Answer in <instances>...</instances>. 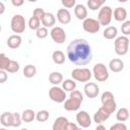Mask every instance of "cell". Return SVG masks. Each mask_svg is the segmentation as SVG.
Here are the masks:
<instances>
[{
    "label": "cell",
    "mask_w": 130,
    "mask_h": 130,
    "mask_svg": "<svg viewBox=\"0 0 130 130\" xmlns=\"http://www.w3.org/2000/svg\"><path fill=\"white\" fill-rule=\"evenodd\" d=\"M66 54L69 61L77 66H84L92 59L91 47L84 39H75L67 46Z\"/></svg>",
    "instance_id": "1"
},
{
    "label": "cell",
    "mask_w": 130,
    "mask_h": 130,
    "mask_svg": "<svg viewBox=\"0 0 130 130\" xmlns=\"http://www.w3.org/2000/svg\"><path fill=\"white\" fill-rule=\"evenodd\" d=\"M83 102V95L79 90H73L70 92L69 98L64 102V109L66 111L72 112V111H77L80 108L81 103Z\"/></svg>",
    "instance_id": "2"
},
{
    "label": "cell",
    "mask_w": 130,
    "mask_h": 130,
    "mask_svg": "<svg viewBox=\"0 0 130 130\" xmlns=\"http://www.w3.org/2000/svg\"><path fill=\"white\" fill-rule=\"evenodd\" d=\"M129 45H130V41H129L128 37H125V36L117 37L115 42H114L115 53L119 56L126 55L129 51Z\"/></svg>",
    "instance_id": "3"
},
{
    "label": "cell",
    "mask_w": 130,
    "mask_h": 130,
    "mask_svg": "<svg viewBox=\"0 0 130 130\" xmlns=\"http://www.w3.org/2000/svg\"><path fill=\"white\" fill-rule=\"evenodd\" d=\"M10 27L15 35H20L24 32L25 27H26V21L23 15L21 14H15L12 16L10 20Z\"/></svg>",
    "instance_id": "4"
},
{
    "label": "cell",
    "mask_w": 130,
    "mask_h": 130,
    "mask_svg": "<svg viewBox=\"0 0 130 130\" xmlns=\"http://www.w3.org/2000/svg\"><path fill=\"white\" fill-rule=\"evenodd\" d=\"M91 76H92L91 71L85 67H78L71 71V77L76 81L89 82Z\"/></svg>",
    "instance_id": "5"
},
{
    "label": "cell",
    "mask_w": 130,
    "mask_h": 130,
    "mask_svg": "<svg viewBox=\"0 0 130 130\" xmlns=\"http://www.w3.org/2000/svg\"><path fill=\"white\" fill-rule=\"evenodd\" d=\"M112 18H113V9L108 5H104L100 9L98 14V20L100 24L104 26H107V25L109 26V24L112 21Z\"/></svg>",
    "instance_id": "6"
},
{
    "label": "cell",
    "mask_w": 130,
    "mask_h": 130,
    "mask_svg": "<svg viewBox=\"0 0 130 130\" xmlns=\"http://www.w3.org/2000/svg\"><path fill=\"white\" fill-rule=\"evenodd\" d=\"M92 74L95 80L104 82L109 78V70L104 63H96L92 68Z\"/></svg>",
    "instance_id": "7"
},
{
    "label": "cell",
    "mask_w": 130,
    "mask_h": 130,
    "mask_svg": "<svg viewBox=\"0 0 130 130\" xmlns=\"http://www.w3.org/2000/svg\"><path fill=\"white\" fill-rule=\"evenodd\" d=\"M49 98L51 99V101L55 103L58 104L64 103L66 101V91L62 87H59L58 85H53L49 89Z\"/></svg>",
    "instance_id": "8"
},
{
    "label": "cell",
    "mask_w": 130,
    "mask_h": 130,
    "mask_svg": "<svg viewBox=\"0 0 130 130\" xmlns=\"http://www.w3.org/2000/svg\"><path fill=\"white\" fill-rule=\"evenodd\" d=\"M101 26L102 25L100 24L99 20L98 19H94V18H91V17H87L82 22L83 29L86 32H89V34H96L100 30Z\"/></svg>",
    "instance_id": "9"
},
{
    "label": "cell",
    "mask_w": 130,
    "mask_h": 130,
    "mask_svg": "<svg viewBox=\"0 0 130 130\" xmlns=\"http://www.w3.org/2000/svg\"><path fill=\"white\" fill-rule=\"evenodd\" d=\"M50 35L56 44H63L66 41V32L61 26H54L51 29Z\"/></svg>",
    "instance_id": "10"
},
{
    "label": "cell",
    "mask_w": 130,
    "mask_h": 130,
    "mask_svg": "<svg viewBox=\"0 0 130 130\" xmlns=\"http://www.w3.org/2000/svg\"><path fill=\"white\" fill-rule=\"evenodd\" d=\"M76 122L81 128H88L91 125V118L86 111H79L76 114Z\"/></svg>",
    "instance_id": "11"
},
{
    "label": "cell",
    "mask_w": 130,
    "mask_h": 130,
    "mask_svg": "<svg viewBox=\"0 0 130 130\" xmlns=\"http://www.w3.org/2000/svg\"><path fill=\"white\" fill-rule=\"evenodd\" d=\"M83 90L87 98L94 99L98 96V94L100 92V87L98 86V84L95 82H86L83 87Z\"/></svg>",
    "instance_id": "12"
},
{
    "label": "cell",
    "mask_w": 130,
    "mask_h": 130,
    "mask_svg": "<svg viewBox=\"0 0 130 130\" xmlns=\"http://www.w3.org/2000/svg\"><path fill=\"white\" fill-rule=\"evenodd\" d=\"M111 114L106 110L104 109L103 107H101L93 115V122H95L98 125L99 124H102L103 122H105L106 120H108L110 118Z\"/></svg>",
    "instance_id": "13"
},
{
    "label": "cell",
    "mask_w": 130,
    "mask_h": 130,
    "mask_svg": "<svg viewBox=\"0 0 130 130\" xmlns=\"http://www.w3.org/2000/svg\"><path fill=\"white\" fill-rule=\"evenodd\" d=\"M57 19L62 24H68L71 21V13L66 8H60L57 11Z\"/></svg>",
    "instance_id": "14"
},
{
    "label": "cell",
    "mask_w": 130,
    "mask_h": 130,
    "mask_svg": "<svg viewBox=\"0 0 130 130\" xmlns=\"http://www.w3.org/2000/svg\"><path fill=\"white\" fill-rule=\"evenodd\" d=\"M109 69L114 73L121 72L124 69V62L119 58H114L109 63Z\"/></svg>",
    "instance_id": "15"
},
{
    "label": "cell",
    "mask_w": 130,
    "mask_h": 130,
    "mask_svg": "<svg viewBox=\"0 0 130 130\" xmlns=\"http://www.w3.org/2000/svg\"><path fill=\"white\" fill-rule=\"evenodd\" d=\"M74 15L79 20H84L87 18V9L83 4H76L74 7Z\"/></svg>",
    "instance_id": "16"
},
{
    "label": "cell",
    "mask_w": 130,
    "mask_h": 130,
    "mask_svg": "<svg viewBox=\"0 0 130 130\" xmlns=\"http://www.w3.org/2000/svg\"><path fill=\"white\" fill-rule=\"evenodd\" d=\"M55 23H56V17H55V15L53 13H51V12H46L45 15H44V17H43V19H42L43 26H45L47 28H49V27H52L53 28L54 25H55Z\"/></svg>",
    "instance_id": "17"
},
{
    "label": "cell",
    "mask_w": 130,
    "mask_h": 130,
    "mask_svg": "<svg viewBox=\"0 0 130 130\" xmlns=\"http://www.w3.org/2000/svg\"><path fill=\"white\" fill-rule=\"evenodd\" d=\"M21 41H22V39L19 35H11L10 37H8L6 44L10 49H17L20 47Z\"/></svg>",
    "instance_id": "18"
},
{
    "label": "cell",
    "mask_w": 130,
    "mask_h": 130,
    "mask_svg": "<svg viewBox=\"0 0 130 130\" xmlns=\"http://www.w3.org/2000/svg\"><path fill=\"white\" fill-rule=\"evenodd\" d=\"M68 123H69V121L66 117L60 116V117L55 119L53 126H52V129L53 130H65V127Z\"/></svg>",
    "instance_id": "19"
},
{
    "label": "cell",
    "mask_w": 130,
    "mask_h": 130,
    "mask_svg": "<svg viewBox=\"0 0 130 130\" xmlns=\"http://www.w3.org/2000/svg\"><path fill=\"white\" fill-rule=\"evenodd\" d=\"M113 16L114 19L117 21H126L127 18V10L124 7H117L113 11Z\"/></svg>",
    "instance_id": "20"
},
{
    "label": "cell",
    "mask_w": 130,
    "mask_h": 130,
    "mask_svg": "<svg viewBox=\"0 0 130 130\" xmlns=\"http://www.w3.org/2000/svg\"><path fill=\"white\" fill-rule=\"evenodd\" d=\"M117 35H118V29L116 26H113V25L107 26L103 31V36L107 40H113L117 38Z\"/></svg>",
    "instance_id": "21"
},
{
    "label": "cell",
    "mask_w": 130,
    "mask_h": 130,
    "mask_svg": "<svg viewBox=\"0 0 130 130\" xmlns=\"http://www.w3.org/2000/svg\"><path fill=\"white\" fill-rule=\"evenodd\" d=\"M63 80V74L61 72L58 71H54L52 73H50L49 75V82L52 83L53 85H58L60 83H62Z\"/></svg>",
    "instance_id": "22"
},
{
    "label": "cell",
    "mask_w": 130,
    "mask_h": 130,
    "mask_svg": "<svg viewBox=\"0 0 130 130\" xmlns=\"http://www.w3.org/2000/svg\"><path fill=\"white\" fill-rule=\"evenodd\" d=\"M52 60L55 64L62 65L65 62V54L60 50H56L52 54Z\"/></svg>",
    "instance_id": "23"
},
{
    "label": "cell",
    "mask_w": 130,
    "mask_h": 130,
    "mask_svg": "<svg viewBox=\"0 0 130 130\" xmlns=\"http://www.w3.org/2000/svg\"><path fill=\"white\" fill-rule=\"evenodd\" d=\"M36 115H37V113H35L34 110L26 109V110H24V111L22 112V114H21V119H22V121L25 122V123H30V122H32V121L36 119Z\"/></svg>",
    "instance_id": "24"
},
{
    "label": "cell",
    "mask_w": 130,
    "mask_h": 130,
    "mask_svg": "<svg viewBox=\"0 0 130 130\" xmlns=\"http://www.w3.org/2000/svg\"><path fill=\"white\" fill-rule=\"evenodd\" d=\"M0 122L4 127H12V113L10 112L2 113Z\"/></svg>",
    "instance_id": "25"
},
{
    "label": "cell",
    "mask_w": 130,
    "mask_h": 130,
    "mask_svg": "<svg viewBox=\"0 0 130 130\" xmlns=\"http://www.w3.org/2000/svg\"><path fill=\"white\" fill-rule=\"evenodd\" d=\"M22 73H23V76L26 77V78H31L36 75L37 73V67L35 65H31V64H27L24 66L23 70H22Z\"/></svg>",
    "instance_id": "26"
},
{
    "label": "cell",
    "mask_w": 130,
    "mask_h": 130,
    "mask_svg": "<svg viewBox=\"0 0 130 130\" xmlns=\"http://www.w3.org/2000/svg\"><path fill=\"white\" fill-rule=\"evenodd\" d=\"M129 110L126 109V108H120L118 111H117V114H116V118L119 122H125L129 119Z\"/></svg>",
    "instance_id": "27"
},
{
    "label": "cell",
    "mask_w": 130,
    "mask_h": 130,
    "mask_svg": "<svg viewBox=\"0 0 130 130\" xmlns=\"http://www.w3.org/2000/svg\"><path fill=\"white\" fill-rule=\"evenodd\" d=\"M86 4H87V7H88L90 10L94 11V10L101 9V8L104 6L105 1H104V0H88Z\"/></svg>",
    "instance_id": "28"
},
{
    "label": "cell",
    "mask_w": 130,
    "mask_h": 130,
    "mask_svg": "<svg viewBox=\"0 0 130 130\" xmlns=\"http://www.w3.org/2000/svg\"><path fill=\"white\" fill-rule=\"evenodd\" d=\"M62 88L65 91H73L76 88V82L74 81V79H65L62 82Z\"/></svg>",
    "instance_id": "29"
},
{
    "label": "cell",
    "mask_w": 130,
    "mask_h": 130,
    "mask_svg": "<svg viewBox=\"0 0 130 130\" xmlns=\"http://www.w3.org/2000/svg\"><path fill=\"white\" fill-rule=\"evenodd\" d=\"M102 107L104 109H106L110 114H113L116 111V109H117V104H116L115 99H113V100H110V101H107V102L103 103Z\"/></svg>",
    "instance_id": "30"
},
{
    "label": "cell",
    "mask_w": 130,
    "mask_h": 130,
    "mask_svg": "<svg viewBox=\"0 0 130 130\" xmlns=\"http://www.w3.org/2000/svg\"><path fill=\"white\" fill-rule=\"evenodd\" d=\"M41 23L42 21L40 19H38L37 17L35 16H31L29 19H28V27L31 29V30H38L40 27H41Z\"/></svg>",
    "instance_id": "31"
},
{
    "label": "cell",
    "mask_w": 130,
    "mask_h": 130,
    "mask_svg": "<svg viewBox=\"0 0 130 130\" xmlns=\"http://www.w3.org/2000/svg\"><path fill=\"white\" fill-rule=\"evenodd\" d=\"M50 117V114L47 110H41L36 115V120L38 122H46Z\"/></svg>",
    "instance_id": "32"
},
{
    "label": "cell",
    "mask_w": 130,
    "mask_h": 130,
    "mask_svg": "<svg viewBox=\"0 0 130 130\" xmlns=\"http://www.w3.org/2000/svg\"><path fill=\"white\" fill-rule=\"evenodd\" d=\"M10 61H11V59L6 57V55L4 53H1L0 54V70H6Z\"/></svg>",
    "instance_id": "33"
},
{
    "label": "cell",
    "mask_w": 130,
    "mask_h": 130,
    "mask_svg": "<svg viewBox=\"0 0 130 130\" xmlns=\"http://www.w3.org/2000/svg\"><path fill=\"white\" fill-rule=\"evenodd\" d=\"M19 68H20L19 63L17 61H15V60H11L9 65H8V67H7V69L5 71H7L9 73H16L19 70Z\"/></svg>",
    "instance_id": "34"
},
{
    "label": "cell",
    "mask_w": 130,
    "mask_h": 130,
    "mask_svg": "<svg viewBox=\"0 0 130 130\" xmlns=\"http://www.w3.org/2000/svg\"><path fill=\"white\" fill-rule=\"evenodd\" d=\"M22 123L21 115H19L17 112L12 113V127H19Z\"/></svg>",
    "instance_id": "35"
},
{
    "label": "cell",
    "mask_w": 130,
    "mask_h": 130,
    "mask_svg": "<svg viewBox=\"0 0 130 130\" xmlns=\"http://www.w3.org/2000/svg\"><path fill=\"white\" fill-rule=\"evenodd\" d=\"M48 35H49V30L45 26H41L38 30H36V36L38 39H45L48 37Z\"/></svg>",
    "instance_id": "36"
},
{
    "label": "cell",
    "mask_w": 130,
    "mask_h": 130,
    "mask_svg": "<svg viewBox=\"0 0 130 130\" xmlns=\"http://www.w3.org/2000/svg\"><path fill=\"white\" fill-rule=\"evenodd\" d=\"M121 31L125 37L130 36V20H126L121 24Z\"/></svg>",
    "instance_id": "37"
},
{
    "label": "cell",
    "mask_w": 130,
    "mask_h": 130,
    "mask_svg": "<svg viewBox=\"0 0 130 130\" xmlns=\"http://www.w3.org/2000/svg\"><path fill=\"white\" fill-rule=\"evenodd\" d=\"M45 13H46V11H45L43 8H35L34 11H32V16L37 17L38 19H40V20L42 21V19H43Z\"/></svg>",
    "instance_id": "38"
},
{
    "label": "cell",
    "mask_w": 130,
    "mask_h": 130,
    "mask_svg": "<svg viewBox=\"0 0 130 130\" xmlns=\"http://www.w3.org/2000/svg\"><path fill=\"white\" fill-rule=\"evenodd\" d=\"M113 99H115V98H114V94H113V92H111V91H109V90L104 91V92H103V94H102V96H101L102 104H103V103H105V102H107V101L113 100Z\"/></svg>",
    "instance_id": "39"
},
{
    "label": "cell",
    "mask_w": 130,
    "mask_h": 130,
    "mask_svg": "<svg viewBox=\"0 0 130 130\" xmlns=\"http://www.w3.org/2000/svg\"><path fill=\"white\" fill-rule=\"evenodd\" d=\"M110 130H127V126L123 122H118V123H115L114 125H112Z\"/></svg>",
    "instance_id": "40"
},
{
    "label": "cell",
    "mask_w": 130,
    "mask_h": 130,
    "mask_svg": "<svg viewBox=\"0 0 130 130\" xmlns=\"http://www.w3.org/2000/svg\"><path fill=\"white\" fill-rule=\"evenodd\" d=\"M61 4L64 6V8H72L76 6V1L75 0H62Z\"/></svg>",
    "instance_id": "41"
},
{
    "label": "cell",
    "mask_w": 130,
    "mask_h": 130,
    "mask_svg": "<svg viewBox=\"0 0 130 130\" xmlns=\"http://www.w3.org/2000/svg\"><path fill=\"white\" fill-rule=\"evenodd\" d=\"M7 71L5 70H0V83H4L7 80Z\"/></svg>",
    "instance_id": "42"
},
{
    "label": "cell",
    "mask_w": 130,
    "mask_h": 130,
    "mask_svg": "<svg viewBox=\"0 0 130 130\" xmlns=\"http://www.w3.org/2000/svg\"><path fill=\"white\" fill-rule=\"evenodd\" d=\"M79 127L75 124V123H72V122H69L67 125H66V127H65V130H77Z\"/></svg>",
    "instance_id": "43"
},
{
    "label": "cell",
    "mask_w": 130,
    "mask_h": 130,
    "mask_svg": "<svg viewBox=\"0 0 130 130\" xmlns=\"http://www.w3.org/2000/svg\"><path fill=\"white\" fill-rule=\"evenodd\" d=\"M11 3H12L13 6L18 7V6H21L24 3V1L23 0H11Z\"/></svg>",
    "instance_id": "44"
},
{
    "label": "cell",
    "mask_w": 130,
    "mask_h": 130,
    "mask_svg": "<svg viewBox=\"0 0 130 130\" xmlns=\"http://www.w3.org/2000/svg\"><path fill=\"white\" fill-rule=\"evenodd\" d=\"M94 130H107V129H106V127H105L103 124H99Z\"/></svg>",
    "instance_id": "45"
},
{
    "label": "cell",
    "mask_w": 130,
    "mask_h": 130,
    "mask_svg": "<svg viewBox=\"0 0 130 130\" xmlns=\"http://www.w3.org/2000/svg\"><path fill=\"white\" fill-rule=\"evenodd\" d=\"M5 10V6H4V3L3 2H0V14H2Z\"/></svg>",
    "instance_id": "46"
},
{
    "label": "cell",
    "mask_w": 130,
    "mask_h": 130,
    "mask_svg": "<svg viewBox=\"0 0 130 130\" xmlns=\"http://www.w3.org/2000/svg\"><path fill=\"white\" fill-rule=\"evenodd\" d=\"M0 130H7V129H6V128H1Z\"/></svg>",
    "instance_id": "47"
},
{
    "label": "cell",
    "mask_w": 130,
    "mask_h": 130,
    "mask_svg": "<svg viewBox=\"0 0 130 130\" xmlns=\"http://www.w3.org/2000/svg\"><path fill=\"white\" fill-rule=\"evenodd\" d=\"M77 130H83V129H82V128H81V127H80V128H78V129H77Z\"/></svg>",
    "instance_id": "48"
},
{
    "label": "cell",
    "mask_w": 130,
    "mask_h": 130,
    "mask_svg": "<svg viewBox=\"0 0 130 130\" xmlns=\"http://www.w3.org/2000/svg\"><path fill=\"white\" fill-rule=\"evenodd\" d=\"M20 130H27L26 128H22V129H20Z\"/></svg>",
    "instance_id": "49"
}]
</instances>
